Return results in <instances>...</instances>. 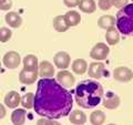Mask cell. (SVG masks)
<instances>
[{"label":"cell","instance_id":"obj_1","mask_svg":"<svg viewBox=\"0 0 133 125\" xmlns=\"http://www.w3.org/2000/svg\"><path fill=\"white\" fill-rule=\"evenodd\" d=\"M73 98L68 90L53 78L38 81L33 101V109L41 117L59 120L69 115L72 110Z\"/></svg>","mask_w":133,"mask_h":125},{"label":"cell","instance_id":"obj_2","mask_svg":"<svg viewBox=\"0 0 133 125\" xmlns=\"http://www.w3.org/2000/svg\"><path fill=\"white\" fill-rule=\"evenodd\" d=\"M103 98V87L98 81H81L74 90V99L82 109H93Z\"/></svg>","mask_w":133,"mask_h":125},{"label":"cell","instance_id":"obj_3","mask_svg":"<svg viewBox=\"0 0 133 125\" xmlns=\"http://www.w3.org/2000/svg\"><path fill=\"white\" fill-rule=\"evenodd\" d=\"M118 31L127 37H133V3L122 7L115 17Z\"/></svg>","mask_w":133,"mask_h":125},{"label":"cell","instance_id":"obj_4","mask_svg":"<svg viewBox=\"0 0 133 125\" xmlns=\"http://www.w3.org/2000/svg\"><path fill=\"white\" fill-rule=\"evenodd\" d=\"M109 53H110V48L108 47V44L103 43V42H99L91 49L90 57L92 58L93 60L103 61L109 57Z\"/></svg>","mask_w":133,"mask_h":125},{"label":"cell","instance_id":"obj_5","mask_svg":"<svg viewBox=\"0 0 133 125\" xmlns=\"http://www.w3.org/2000/svg\"><path fill=\"white\" fill-rule=\"evenodd\" d=\"M2 63L7 69L14 70V69H17L20 65V63H21V58H20V54L18 52L9 51L3 55Z\"/></svg>","mask_w":133,"mask_h":125},{"label":"cell","instance_id":"obj_6","mask_svg":"<svg viewBox=\"0 0 133 125\" xmlns=\"http://www.w3.org/2000/svg\"><path fill=\"white\" fill-rule=\"evenodd\" d=\"M88 72V75L91 79H95V80H99L108 74V72L105 71V65L102 63V62H92L89 65V69L87 70Z\"/></svg>","mask_w":133,"mask_h":125},{"label":"cell","instance_id":"obj_7","mask_svg":"<svg viewBox=\"0 0 133 125\" xmlns=\"http://www.w3.org/2000/svg\"><path fill=\"white\" fill-rule=\"evenodd\" d=\"M113 78L114 80L119 82L128 83L133 79V72L131 69L127 68V66H118L113 71Z\"/></svg>","mask_w":133,"mask_h":125},{"label":"cell","instance_id":"obj_8","mask_svg":"<svg viewBox=\"0 0 133 125\" xmlns=\"http://www.w3.org/2000/svg\"><path fill=\"white\" fill-rule=\"evenodd\" d=\"M53 63L60 70H66L71 64V57L65 51H60L53 57Z\"/></svg>","mask_w":133,"mask_h":125},{"label":"cell","instance_id":"obj_9","mask_svg":"<svg viewBox=\"0 0 133 125\" xmlns=\"http://www.w3.org/2000/svg\"><path fill=\"white\" fill-rule=\"evenodd\" d=\"M57 82L60 85L65 87V89H69V87H72L74 85L76 79H74L73 74L71 72H69L66 70H62V71H59L57 74Z\"/></svg>","mask_w":133,"mask_h":125},{"label":"cell","instance_id":"obj_10","mask_svg":"<svg viewBox=\"0 0 133 125\" xmlns=\"http://www.w3.org/2000/svg\"><path fill=\"white\" fill-rule=\"evenodd\" d=\"M55 73H56V69L51 62L43 60L42 62L39 63L38 75L41 79H51V78L55 77Z\"/></svg>","mask_w":133,"mask_h":125},{"label":"cell","instance_id":"obj_11","mask_svg":"<svg viewBox=\"0 0 133 125\" xmlns=\"http://www.w3.org/2000/svg\"><path fill=\"white\" fill-rule=\"evenodd\" d=\"M102 99H103V101H102L103 106L108 110H115V109H118L120 105L119 95H116L114 92H111V91L107 92Z\"/></svg>","mask_w":133,"mask_h":125},{"label":"cell","instance_id":"obj_12","mask_svg":"<svg viewBox=\"0 0 133 125\" xmlns=\"http://www.w3.org/2000/svg\"><path fill=\"white\" fill-rule=\"evenodd\" d=\"M38 71H28L22 69L19 73V81L22 83V84H27L30 85L33 84L36 82V80L38 79Z\"/></svg>","mask_w":133,"mask_h":125},{"label":"cell","instance_id":"obj_13","mask_svg":"<svg viewBox=\"0 0 133 125\" xmlns=\"http://www.w3.org/2000/svg\"><path fill=\"white\" fill-rule=\"evenodd\" d=\"M5 20L7 24L11 28H19L22 24V18L18 12L16 11H9L5 17Z\"/></svg>","mask_w":133,"mask_h":125},{"label":"cell","instance_id":"obj_14","mask_svg":"<svg viewBox=\"0 0 133 125\" xmlns=\"http://www.w3.org/2000/svg\"><path fill=\"white\" fill-rule=\"evenodd\" d=\"M20 95L16 91H10L9 93L6 94L5 96V105L8 106L9 109H16L17 106L20 104Z\"/></svg>","mask_w":133,"mask_h":125},{"label":"cell","instance_id":"obj_15","mask_svg":"<svg viewBox=\"0 0 133 125\" xmlns=\"http://www.w3.org/2000/svg\"><path fill=\"white\" fill-rule=\"evenodd\" d=\"M69 121L74 125H83L87 122V115L80 110H74L69 113Z\"/></svg>","mask_w":133,"mask_h":125},{"label":"cell","instance_id":"obj_16","mask_svg":"<svg viewBox=\"0 0 133 125\" xmlns=\"http://www.w3.org/2000/svg\"><path fill=\"white\" fill-rule=\"evenodd\" d=\"M23 69L28 71H38L39 66V61L38 58L33 54H27L22 60Z\"/></svg>","mask_w":133,"mask_h":125},{"label":"cell","instance_id":"obj_17","mask_svg":"<svg viewBox=\"0 0 133 125\" xmlns=\"http://www.w3.org/2000/svg\"><path fill=\"white\" fill-rule=\"evenodd\" d=\"M63 17H64V20H65V22H66V24H68L69 28L70 27H76L81 22V16L76 10L68 11Z\"/></svg>","mask_w":133,"mask_h":125},{"label":"cell","instance_id":"obj_18","mask_svg":"<svg viewBox=\"0 0 133 125\" xmlns=\"http://www.w3.org/2000/svg\"><path fill=\"white\" fill-rule=\"evenodd\" d=\"M27 112L24 109H16L11 113V122L14 125H23L26 123Z\"/></svg>","mask_w":133,"mask_h":125},{"label":"cell","instance_id":"obj_19","mask_svg":"<svg viewBox=\"0 0 133 125\" xmlns=\"http://www.w3.org/2000/svg\"><path fill=\"white\" fill-rule=\"evenodd\" d=\"M98 26L101 29L104 30H109V29L113 28L115 26V18L111 15H104L101 16L98 20Z\"/></svg>","mask_w":133,"mask_h":125},{"label":"cell","instance_id":"obj_20","mask_svg":"<svg viewBox=\"0 0 133 125\" xmlns=\"http://www.w3.org/2000/svg\"><path fill=\"white\" fill-rule=\"evenodd\" d=\"M71 69L76 74L82 75V74H84L87 72V70H88V63H87V61L84 59H76L72 62Z\"/></svg>","mask_w":133,"mask_h":125},{"label":"cell","instance_id":"obj_21","mask_svg":"<svg viewBox=\"0 0 133 125\" xmlns=\"http://www.w3.org/2000/svg\"><path fill=\"white\" fill-rule=\"evenodd\" d=\"M78 7L84 13H93L97 10V3L94 0H80Z\"/></svg>","mask_w":133,"mask_h":125},{"label":"cell","instance_id":"obj_22","mask_svg":"<svg viewBox=\"0 0 133 125\" xmlns=\"http://www.w3.org/2000/svg\"><path fill=\"white\" fill-rule=\"evenodd\" d=\"M105 40L108 44L110 45H115L119 43L120 41V34H119V31L118 29H115L114 27L107 30V33H105Z\"/></svg>","mask_w":133,"mask_h":125},{"label":"cell","instance_id":"obj_23","mask_svg":"<svg viewBox=\"0 0 133 125\" xmlns=\"http://www.w3.org/2000/svg\"><path fill=\"white\" fill-rule=\"evenodd\" d=\"M105 122V114L101 110H95L90 115V123L92 125H102Z\"/></svg>","mask_w":133,"mask_h":125},{"label":"cell","instance_id":"obj_24","mask_svg":"<svg viewBox=\"0 0 133 125\" xmlns=\"http://www.w3.org/2000/svg\"><path fill=\"white\" fill-rule=\"evenodd\" d=\"M53 28H55V30L58 32H65L68 30L69 27L65 22L63 16H57L56 18L53 19Z\"/></svg>","mask_w":133,"mask_h":125},{"label":"cell","instance_id":"obj_25","mask_svg":"<svg viewBox=\"0 0 133 125\" xmlns=\"http://www.w3.org/2000/svg\"><path fill=\"white\" fill-rule=\"evenodd\" d=\"M33 101H35V94L29 92V93H26L21 98L20 100V103H21V105L24 107V109L27 110H30L33 107Z\"/></svg>","mask_w":133,"mask_h":125},{"label":"cell","instance_id":"obj_26","mask_svg":"<svg viewBox=\"0 0 133 125\" xmlns=\"http://www.w3.org/2000/svg\"><path fill=\"white\" fill-rule=\"evenodd\" d=\"M12 37V32L9 28L7 27H2L0 28V42L5 43V42H8Z\"/></svg>","mask_w":133,"mask_h":125},{"label":"cell","instance_id":"obj_27","mask_svg":"<svg viewBox=\"0 0 133 125\" xmlns=\"http://www.w3.org/2000/svg\"><path fill=\"white\" fill-rule=\"evenodd\" d=\"M37 125H62V124H60L56 120L48 119V117H41L37 121Z\"/></svg>","mask_w":133,"mask_h":125},{"label":"cell","instance_id":"obj_28","mask_svg":"<svg viewBox=\"0 0 133 125\" xmlns=\"http://www.w3.org/2000/svg\"><path fill=\"white\" fill-rule=\"evenodd\" d=\"M98 6H99V8L101 10L107 11V10H110L111 9L112 3H111V0H99Z\"/></svg>","mask_w":133,"mask_h":125},{"label":"cell","instance_id":"obj_29","mask_svg":"<svg viewBox=\"0 0 133 125\" xmlns=\"http://www.w3.org/2000/svg\"><path fill=\"white\" fill-rule=\"evenodd\" d=\"M12 7V0H0V10L7 11Z\"/></svg>","mask_w":133,"mask_h":125},{"label":"cell","instance_id":"obj_30","mask_svg":"<svg viewBox=\"0 0 133 125\" xmlns=\"http://www.w3.org/2000/svg\"><path fill=\"white\" fill-rule=\"evenodd\" d=\"M128 2H129V0H111L112 6L115 8H120V9H121L122 7L127 6Z\"/></svg>","mask_w":133,"mask_h":125},{"label":"cell","instance_id":"obj_31","mask_svg":"<svg viewBox=\"0 0 133 125\" xmlns=\"http://www.w3.org/2000/svg\"><path fill=\"white\" fill-rule=\"evenodd\" d=\"M79 1H80V0H63L64 5H65L66 7H68V8H74V7H78Z\"/></svg>","mask_w":133,"mask_h":125},{"label":"cell","instance_id":"obj_32","mask_svg":"<svg viewBox=\"0 0 133 125\" xmlns=\"http://www.w3.org/2000/svg\"><path fill=\"white\" fill-rule=\"evenodd\" d=\"M7 115V110H6V106L3 104L0 103V120L5 119Z\"/></svg>","mask_w":133,"mask_h":125},{"label":"cell","instance_id":"obj_33","mask_svg":"<svg viewBox=\"0 0 133 125\" xmlns=\"http://www.w3.org/2000/svg\"><path fill=\"white\" fill-rule=\"evenodd\" d=\"M108 125H116V124H113V123H111V124H108Z\"/></svg>","mask_w":133,"mask_h":125},{"label":"cell","instance_id":"obj_34","mask_svg":"<svg viewBox=\"0 0 133 125\" xmlns=\"http://www.w3.org/2000/svg\"><path fill=\"white\" fill-rule=\"evenodd\" d=\"M0 71H1V62H0Z\"/></svg>","mask_w":133,"mask_h":125},{"label":"cell","instance_id":"obj_35","mask_svg":"<svg viewBox=\"0 0 133 125\" xmlns=\"http://www.w3.org/2000/svg\"><path fill=\"white\" fill-rule=\"evenodd\" d=\"M132 3H133V0H132Z\"/></svg>","mask_w":133,"mask_h":125}]
</instances>
